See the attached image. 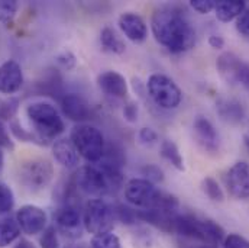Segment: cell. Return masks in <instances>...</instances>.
<instances>
[{
	"label": "cell",
	"mask_w": 249,
	"mask_h": 248,
	"mask_svg": "<svg viewBox=\"0 0 249 248\" xmlns=\"http://www.w3.org/2000/svg\"><path fill=\"white\" fill-rule=\"evenodd\" d=\"M124 118L126 122L129 124H135L138 121V116H139V108H138V103L129 100L124 105Z\"/></svg>",
	"instance_id": "35"
},
{
	"label": "cell",
	"mask_w": 249,
	"mask_h": 248,
	"mask_svg": "<svg viewBox=\"0 0 249 248\" xmlns=\"http://www.w3.org/2000/svg\"><path fill=\"white\" fill-rule=\"evenodd\" d=\"M160 154L164 160H167L174 169L178 172H184V160L177 147V144L171 139H164L160 145Z\"/></svg>",
	"instance_id": "22"
},
{
	"label": "cell",
	"mask_w": 249,
	"mask_h": 248,
	"mask_svg": "<svg viewBox=\"0 0 249 248\" xmlns=\"http://www.w3.org/2000/svg\"><path fill=\"white\" fill-rule=\"evenodd\" d=\"M25 77L20 64L16 60H7L0 64V93L13 95L23 86Z\"/></svg>",
	"instance_id": "15"
},
{
	"label": "cell",
	"mask_w": 249,
	"mask_h": 248,
	"mask_svg": "<svg viewBox=\"0 0 249 248\" xmlns=\"http://www.w3.org/2000/svg\"><path fill=\"white\" fill-rule=\"evenodd\" d=\"M54 167L45 158H31L19 167V183L29 191H41L51 185L54 179Z\"/></svg>",
	"instance_id": "7"
},
{
	"label": "cell",
	"mask_w": 249,
	"mask_h": 248,
	"mask_svg": "<svg viewBox=\"0 0 249 248\" xmlns=\"http://www.w3.org/2000/svg\"><path fill=\"white\" fill-rule=\"evenodd\" d=\"M193 132L196 142L209 154L219 153L220 136L214 125L204 116H197L193 122Z\"/></svg>",
	"instance_id": "11"
},
{
	"label": "cell",
	"mask_w": 249,
	"mask_h": 248,
	"mask_svg": "<svg viewBox=\"0 0 249 248\" xmlns=\"http://www.w3.org/2000/svg\"><path fill=\"white\" fill-rule=\"evenodd\" d=\"M9 132L19 141L22 142H34V144H39V145H45L35 132H31V131H26L25 128H22L19 122H15L12 121L9 125Z\"/></svg>",
	"instance_id": "25"
},
{
	"label": "cell",
	"mask_w": 249,
	"mask_h": 248,
	"mask_svg": "<svg viewBox=\"0 0 249 248\" xmlns=\"http://www.w3.org/2000/svg\"><path fill=\"white\" fill-rule=\"evenodd\" d=\"M39 244L42 248H58L60 240H58V229L55 225H50L42 231V235L39 238Z\"/></svg>",
	"instance_id": "31"
},
{
	"label": "cell",
	"mask_w": 249,
	"mask_h": 248,
	"mask_svg": "<svg viewBox=\"0 0 249 248\" xmlns=\"http://www.w3.org/2000/svg\"><path fill=\"white\" fill-rule=\"evenodd\" d=\"M71 183L77 189V191L87 194V196L102 197V196L113 191L103 170L94 164H87V166L78 167L71 179Z\"/></svg>",
	"instance_id": "8"
},
{
	"label": "cell",
	"mask_w": 249,
	"mask_h": 248,
	"mask_svg": "<svg viewBox=\"0 0 249 248\" xmlns=\"http://www.w3.org/2000/svg\"><path fill=\"white\" fill-rule=\"evenodd\" d=\"M19 4L16 0H0V22L9 25L18 13Z\"/></svg>",
	"instance_id": "28"
},
{
	"label": "cell",
	"mask_w": 249,
	"mask_h": 248,
	"mask_svg": "<svg viewBox=\"0 0 249 248\" xmlns=\"http://www.w3.org/2000/svg\"><path fill=\"white\" fill-rule=\"evenodd\" d=\"M16 222L26 235L41 234L47 228V212L36 205H23L16 213Z\"/></svg>",
	"instance_id": "10"
},
{
	"label": "cell",
	"mask_w": 249,
	"mask_h": 248,
	"mask_svg": "<svg viewBox=\"0 0 249 248\" xmlns=\"http://www.w3.org/2000/svg\"><path fill=\"white\" fill-rule=\"evenodd\" d=\"M62 114L72 122L84 124L91 116V108L89 102L77 93H64L60 99Z\"/></svg>",
	"instance_id": "13"
},
{
	"label": "cell",
	"mask_w": 249,
	"mask_h": 248,
	"mask_svg": "<svg viewBox=\"0 0 249 248\" xmlns=\"http://www.w3.org/2000/svg\"><path fill=\"white\" fill-rule=\"evenodd\" d=\"M138 138H139L141 144H143V145H154L155 142H158V138L160 136H158V134H157L155 129L148 128V126H143V128L139 129Z\"/></svg>",
	"instance_id": "34"
},
{
	"label": "cell",
	"mask_w": 249,
	"mask_h": 248,
	"mask_svg": "<svg viewBox=\"0 0 249 248\" xmlns=\"http://www.w3.org/2000/svg\"><path fill=\"white\" fill-rule=\"evenodd\" d=\"M151 29L155 41L171 54H183L196 45V29L178 7L157 9L151 19Z\"/></svg>",
	"instance_id": "1"
},
{
	"label": "cell",
	"mask_w": 249,
	"mask_h": 248,
	"mask_svg": "<svg viewBox=\"0 0 249 248\" xmlns=\"http://www.w3.org/2000/svg\"><path fill=\"white\" fill-rule=\"evenodd\" d=\"M15 206V194L12 189L0 182V215L10 212Z\"/></svg>",
	"instance_id": "30"
},
{
	"label": "cell",
	"mask_w": 249,
	"mask_h": 248,
	"mask_svg": "<svg viewBox=\"0 0 249 248\" xmlns=\"http://www.w3.org/2000/svg\"><path fill=\"white\" fill-rule=\"evenodd\" d=\"M146 92L152 102L161 109H176L183 100V92L178 84L168 76L161 73H154L148 77L145 83Z\"/></svg>",
	"instance_id": "6"
},
{
	"label": "cell",
	"mask_w": 249,
	"mask_h": 248,
	"mask_svg": "<svg viewBox=\"0 0 249 248\" xmlns=\"http://www.w3.org/2000/svg\"><path fill=\"white\" fill-rule=\"evenodd\" d=\"M209 45H210L212 48H214V50H222V48L225 47V39H223L222 35L213 34V35L209 37Z\"/></svg>",
	"instance_id": "41"
},
{
	"label": "cell",
	"mask_w": 249,
	"mask_h": 248,
	"mask_svg": "<svg viewBox=\"0 0 249 248\" xmlns=\"http://www.w3.org/2000/svg\"><path fill=\"white\" fill-rule=\"evenodd\" d=\"M55 228L65 237L77 240L83 235L84 224L83 215L78 210V206L74 203H62L54 213Z\"/></svg>",
	"instance_id": "9"
},
{
	"label": "cell",
	"mask_w": 249,
	"mask_h": 248,
	"mask_svg": "<svg viewBox=\"0 0 249 248\" xmlns=\"http://www.w3.org/2000/svg\"><path fill=\"white\" fill-rule=\"evenodd\" d=\"M3 167H4V154H3V150L0 147V173L3 172Z\"/></svg>",
	"instance_id": "43"
},
{
	"label": "cell",
	"mask_w": 249,
	"mask_h": 248,
	"mask_svg": "<svg viewBox=\"0 0 249 248\" xmlns=\"http://www.w3.org/2000/svg\"><path fill=\"white\" fill-rule=\"evenodd\" d=\"M226 186L235 199H249V164L245 161L235 163L226 174Z\"/></svg>",
	"instance_id": "12"
},
{
	"label": "cell",
	"mask_w": 249,
	"mask_h": 248,
	"mask_svg": "<svg viewBox=\"0 0 249 248\" xmlns=\"http://www.w3.org/2000/svg\"><path fill=\"white\" fill-rule=\"evenodd\" d=\"M57 62L61 65L62 68H65V70H72L77 65V58H75V56L71 51L64 50V51H61L57 56Z\"/></svg>",
	"instance_id": "36"
},
{
	"label": "cell",
	"mask_w": 249,
	"mask_h": 248,
	"mask_svg": "<svg viewBox=\"0 0 249 248\" xmlns=\"http://www.w3.org/2000/svg\"><path fill=\"white\" fill-rule=\"evenodd\" d=\"M142 176H143V179H146L148 182H151V183H154V185H157V183H162L164 182V172L158 167V166H155V164H146L142 170Z\"/></svg>",
	"instance_id": "32"
},
{
	"label": "cell",
	"mask_w": 249,
	"mask_h": 248,
	"mask_svg": "<svg viewBox=\"0 0 249 248\" xmlns=\"http://www.w3.org/2000/svg\"><path fill=\"white\" fill-rule=\"evenodd\" d=\"M245 9H247V3L242 0L241 1L220 0V1H216L214 4V15L217 20L228 23V22H232L233 19H238Z\"/></svg>",
	"instance_id": "20"
},
{
	"label": "cell",
	"mask_w": 249,
	"mask_h": 248,
	"mask_svg": "<svg viewBox=\"0 0 249 248\" xmlns=\"http://www.w3.org/2000/svg\"><path fill=\"white\" fill-rule=\"evenodd\" d=\"M97 86L105 95L115 97V99H126L129 93V87H127V81L124 76L115 70H109V71L99 74Z\"/></svg>",
	"instance_id": "16"
},
{
	"label": "cell",
	"mask_w": 249,
	"mask_h": 248,
	"mask_svg": "<svg viewBox=\"0 0 249 248\" xmlns=\"http://www.w3.org/2000/svg\"><path fill=\"white\" fill-rule=\"evenodd\" d=\"M12 248H36V246H35L34 243H31L29 240L22 238V240H19Z\"/></svg>",
	"instance_id": "42"
},
{
	"label": "cell",
	"mask_w": 249,
	"mask_h": 248,
	"mask_svg": "<svg viewBox=\"0 0 249 248\" xmlns=\"http://www.w3.org/2000/svg\"><path fill=\"white\" fill-rule=\"evenodd\" d=\"M201 187L210 200H213V202H223L225 200V193H223L222 187L213 177H206L201 182Z\"/></svg>",
	"instance_id": "26"
},
{
	"label": "cell",
	"mask_w": 249,
	"mask_h": 248,
	"mask_svg": "<svg viewBox=\"0 0 249 248\" xmlns=\"http://www.w3.org/2000/svg\"><path fill=\"white\" fill-rule=\"evenodd\" d=\"M80 157L87 163L97 164L103 160L106 151V141L100 129L89 124H78L71 129L70 135Z\"/></svg>",
	"instance_id": "4"
},
{
	"label": "cell",
	"mask_w": 249,
	"mask_h": 248,
	"mask_svg": "<svg viewBox=\"0 0 249 248\" xmlns=\"http://www.w3.org/2000/svg\"><path fill=\"white\" fill-rule=\"evenodd\" d=\"M118 25L121 32L133 44H142L148 38V25L138 13L124 12L119 16Z\"/></svg>",
	"instance_id": "14"
},
{
	"label": "cell",
	"mask_w": 249,
	"mask_h": 248,
	"mask_svg": "<svg viewBox=\"0 0 249 248\" xmlns=\"http://www.w3.org/2000/svg\"><path fill=\"white\" fill-rule=\"evenodd\" d=\"M90 247L91 248H122V244H121L119 237L110 231V232H105V234L93 235Z\"/></svg>",
	"instance_id": "24"
},
{
	"label": "cell",
	"mask_w": 249,
	"mask_h": 248,
	"mask_svg": "<svg viewBox=\"0 0 249 248\" xmlns=\"http://www.w3.org/2000/svg\"><path fill=\"white\" fill-rule=\"evenodd\" d=\"M216 112L222 121L231 125L242 124L247 116L244 105L239 100L231 97H220L216 103Z\"/></svg>",
	"instance_id": "17"
},
{
	"label": "cell",
	"mask_w": 249,
	"mask_h": 248,
	"mask_svg": "<svg viewBox=\"0 0 249 248\" xmlns=\"http://www.w3.org/2000/svg\"><path fill=\"white\" fill-rule=\"evenodd\" d=\"M26 116L38 138L47 145L65 131V124L57 108L50 102H34L26 108Z\"/></svg>",
	"instance_id": "3"
},
{
	"label": "cell",
	"mask_w": 249,
	"mask_h": 248,
	"mask_svg": "<svg viewBox=\"0 0 249 248\" xmlns=\"http://www.w3.org/2000/svg\"><path fill=\"white\" fill-rule=\"evenodd\" d=\"M100 47L105 53L115 54V56H122L126 51L124 41L110 26H105L100 31Z\"/></svg>",
	"instance_id": "21"
},
{
	"label": "cell",
	"mask_w": 249,
	"mask_h": 248,
	"mask_svg": "<svg viewBox=\"0 0 249 248\" xmlns=\"http://www.w3.org/2000/svg\"><path fill=\"white\" fill-rule=\"evenodd\" d=\"M116 210L115 206L107 203L102 197H94L86 202L83 210L84 229L93 235L110 232L115 227Z\"/></svg>",
	"instance_id": "5"
},
{
	"label": "cell",
	"mask_w": 249,
	"mask_h": 248,
	"mask_svg": "<svg viewBox=\"0 0 249 248\" xmlns=\"http://www.w3.org/2000/svg\"><path fill=\"white\" fill-rule=\"evenodd\" d=\"M53 155L57 160L58 164H61L65 169H78L80 166V154L77 153L74 144L71 139H57L53 144Z\"/></svg>",
	"instance_id": "18"
},
{
	"label": "cell",
	"mask_w": 249,
	"mask_h": 248,
	"mask_svg": "<svg viewBox=\"0 0 249 248\" xmlns=\"http://www.w3.org/2000/svg\"><path fill=\"white\" fill-rule=\"evenodd\" d=\"M244 142H245V147L248 148V151H249V132L248 134H245V136H244Z\"/></svg>",
	"instance_id": "44"
},
{
	"label": "cell",
	"mask_w": 249,
	"mask_h": 248,
	"mask_svg": "<svg viewBox=\"0 0 249 248\" xmlns=\"http://www.w3.org/2000/svg\"><path fill=\"white\" fill-rule=\"evenodd\" d=\"M115 210H116V219L124 225H136V222H139L138 209H133L127 205H118L115 206Z\"/></svg>",
	"instance_id": "27"
},
{
	"label": "cell",
	"mask_w": 249,
	"mask_h": 248,
	"mask_svg": "<svg viewBox=\"0 0 249 248\" xmlns=\"http://www.w3.org/2000/svg\"><path fill=\"white\" fill-rule=\"evenodd\" d=\"M124 199L130 206L139 210H180V202L176 196L162 191L143 177L130 179L124 185Z\"/></svg>",
	"instance_id": "2"
},
{
	"label": "cell",
	"mask_w": 249,
	"mask_h": 248,
	"mask_svg": "<svg viewBox=\"0 0 249 248\" xmlns=\"http://www.w3.org/2000/svg\"><path fill=\"white\" fill-rule=\"evenodd\" d=\"M236 29L241 35L249 38V7H247L242 15L236 19Z\"/></svg>",
	"instance_id": "38"
},
{
	"label": "cell",
	"mask_w": 249,
	"mask_h": 248,
	"mask_svg": "<svg viewBox=\"0 0 249 248\" xmlns=\"http://www.w3.org/2000/svg\"><path fill=\"white\" fill-rule=\"evenodd\" d=\"M0 147L1 148H7V150H13V141L10 138V134L6 128V125L3 121H0Z\"/></svg>",
	"instance_id": "39"
},
{
	"label": "cell",
	"mask_w": 249,
	"mask_h": 248,
	"mask_svg": "<svg viewBox=\"0 0 249 248\" xmlns=\"http://www.w3.org/2000/svg\"><path fill=\"white\" fill-rule=\"evenodd\" d=\"M20 228L18 222L12 218L0 219V248H6L12 246L15 241L19 240Z\"/></svg>",
	"instance_id": "23"
},
{
	"label": "cell",
	"mask_w": 249,
	"mask_h": 248,
	"mask_svg": "<svg viewBox=\"0 0 249 248\" xmlns=\"http://www.w3.org/2000/svg\"><path fill=\"white\" fill-rule=\"evenodd\" d=\"M19 109V100L16 97H7L0 102V121H12Z\"/></svg>",
	"instance_id": "29"
},
{
	"label": "cell",
	"mask_w": 249,
	"mask_h": 248,
	"mask_svg": "<svg viewBox=\"0 0 249 248\" xmlns=\"http://www.w3.org/2000/svg\"><path fill=\"white\" fill-rule=\"evenodd\" d=\"M214 4H216L214 0H191L190 1V6L201 15H207L212 10H214Z\"/></svg>",
	"instance_id": "37"
},
{
	"label": "cell",
	"mask_w": 249,
	"mask_h": 248,
	"mask_svg": "<svg viewBox=\"0 0 249 248\" xmlns=\"http://www.w3.org/2000/svg\"><path fill=\"white\" fill-rule=\"evenodd\" d=\"M242 64H244V60H241L236 54L223 53L216 61V68H217L220 77L228 84L235 86V84H238V76H239Z\"/></svg>",
	"instance_id": "19"
},
{
	"label": "cell",
	"mask_w": 249,
	"mask_h": 248,
	"mask_svg": "<svg viewBox=\"0 0 249 248\" xmlns=\"http://www.w3.org/2000/svg\"><path fill=\"white\" fill-rule=\"evenodd\" d=\"M223 248H249V241L239 234H229L223 240Z\"/></svg>",
	"instance_id": "33"
},
{
	"label": "cell",
	"mask_w": 249,
	"mask_h": 248,
	"mask_svg": "<svg viewBox=\"0 0 249 248\" xmlns=\"http://www.w3.org/2000/svg\"><path fill=\"white\" fill-rule=\"evenodd\" d=\"M238 84H241L249 93V62L244 61L242 64L239 76H238Z\"/></svg>",
	"instance_id": "40"
}]
</instances>
